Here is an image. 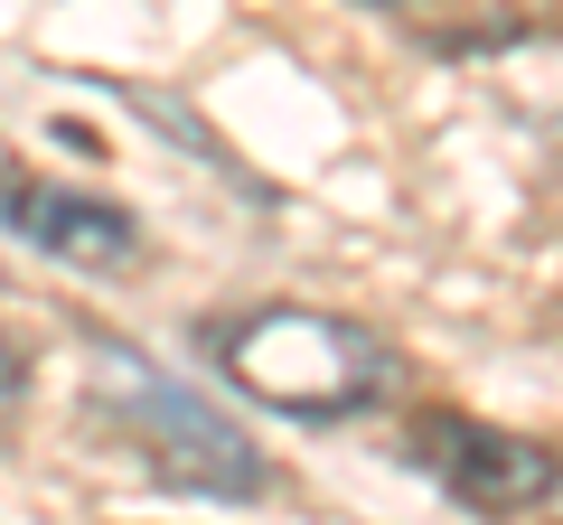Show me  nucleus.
Listing matches in <instances>:
<instances>
[{"instance_id":"obj_3","label":"nucleus","mask_w":563,"mask_h":525,"mask_svg":"<svg viewBox=\"0 0 563 525\" xmlns=\"http://www.w3.org/2000/svg\"><path fill=\"white\" fill-rule=\"evenodd\" d=\"M413 460L432 469L451 506H479V516H507V506H536L563 488V460L517 432H488V423H461V413H432L413 432Z\"/></svg>"},{"instance_id":"obj_1","label":"nucleus","mask_w":563,"mask_h":525,"mask_svg":"<svg viewBox=\"0 0 563 525\" xmlns=\"http://www.w3.org/2000/svg\"><path fill=\"white\" fill-rule=\"evenodd\" d=\"M217 366H225L235 394H254L273 413H301V423H339V413H366L376 394H395V347L357 320H329V310L225 320Z\"/></svg>"},{"instance_id":"obj_5","label":"nucleus","mask_w":563,"mask_h":525,"mask_svg":"<svg viewBox=\"0 0 563 525\" xmlns=\"http://www.w3.org/2000/svg\"><path fill=\"white\" fill-rule=\"evenodd\" d=\"M20 384H29V366H20V347H10V338H0V413H10V404H20Z\"/></svg>"},{"instance_id":"obj_4","label":"nucleus","mask_w":563,"mask_h":525,"mask_svg":"<svg viewBox=\"0 0 563 525\" xmlns=\"http://www.w3.org/2000/svg\"><path fill=\"white\" fill-rule=\"evenodd\" d=\"M0 225L29 235L38 254H57V262H85V272H113V262L141 254V225L113 198H76L57 179H29L10 142H0Z\"/></svg>"},{"instance_id":"obj_2","label":"nucleus","mask_w":563,"mask_h":525,"mask_svg":"<svg viewBox=\"0 0 563 525\" xmlns=\"http://www.w3.org/2000/svg\"><path fill=\"white\" fill-rule=\"evenodd\" d=\"M95 394L113 404V423L141 442V460L161 469L169 488H188V498H254L263 488V450L244 442L207 394H188L179 376H161L141 347H103Z\"/></svg>"}]
</instances>
